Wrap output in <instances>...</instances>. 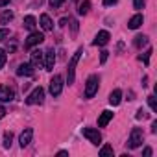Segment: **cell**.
<instances>
[{
	"mask_svg": "<svg viewBox=\"0 0 157 157\" xmlns=\"http://www.w3.org/2000/svg\"><path fill=\"white\" fill-rule=\"evenodd\" d=\"M83 54V50L80 48L74 56H72V59L68 61V68H67V83L70 85V83H74V72H76V63L80 61V56Z\"/></svg>",
	"mask_w": 157,
	"mask_h": 157,
	"instance_id": "obj_1",
	"label": "cell"
},
{
	"mask_svg": "<svg viewBox=\"0 0 157 157\" xmlns=\"http://www.w3.org/2000/svg\"><path fill=\"white\" fill-rule=\"evenodd\" d=\"M98 85H100V80L98 76H89V80L85 83V98H93L96 93H98Z\"/></svg>",
	"mask_w": 157,
	"mask_h": 157,
	"instance_id": "obj_2",
	"label": "cell"
},
{
	"mask_svg": "<svg viewBox=\"0 0 157 157\" xmlns=\"http://www.w3.org/2000/svg\"><path fill=\"white\" fill-rule=\"evenodd\" d=\"M142 140H144L142 129H140V128H133V129H131V135H129V139H128V146H129V148H139V146L142 144Z\"/></svg>",
	"mask_w": 157,
	"mask_h": 157,
	"instance_id": "obj_3",
	"label": "cell"
},
{
	"mask_svg": "<svg viewBox=\"0 0 157 157\" xmlns=\"http://www.w3.org/2000/svg\"><path fill=\"white\" fill-rule=\"evenodd\" d=\"M43 100H44V89H43V87H35V89L28 94L26 104H28V105H35V104H43Z\"/></svg>",
	"mask_w": 157,
	"mask_h": 157,
	"instance_id": "obj_4",
	"label": "cell"
},
{
	"mask_svg": "<svg viewBox=\"0 0 157 157\" xmlns=\"http://www.w3.org/2000/svg\"><path fill=\"white\" fill-rule=\"evenodd\" d=\"M61 91H63V78L59 74H56L50 80V94L52 96H59Z\"/></svg>",
	"mask_w": 157,
	"mask_h": 157,
	"instance_id": "obj_5",
	"label": "cell"
},
{
	"mask_svg": "<svg viewBox=\"0 0 157 157\" xmlns=\"http://www.w3.org/2000/svg\"><path fill=\"white\" fill-rule=\"evenodd\" d=\"M83 137L89 139V142H93L94 146H98V144L102 142V135H100V131L94 129V128H83Z\"/></svg>",
	"mask_w": 157,
	"mask_h": 157,
	"instance_id": "obj_6",
	"label": "cell"
},
{
	"mask_svg": "<svg viewBox=\"0 0 157 157\" xmlns=\"http://www.w3.org/2000/svg\"><path fill=\"white\" fill-rule=\"evenodd\" d=\"M44 41V35L41 33V32H32L30 35H28V39H26V43H24V46L26 48H33V46H37V44H41Z\"/></svg>",
	"mask_w": 157,
	"mask_h": 157,
	"instance_id": "obj_7",
	"label": "cell"
},
{
	"mask_svg": "<svg viewBox=\"0 0 157 157\" xmlns=\"http://www.w3.org/2000/svg\"><path fill=\"white\" fill-rule=\"evenodd\" d=\"M15 98L13 89H10L8 85H0V102H11Z\"/></svg>",
	"mask_w": 157,
	"mask_h": 157,
	"instance_id": "obj_8",
	"label": "cell"
},
{
	"mask_svg": "<svg viewBox=\"0 0 157 157\" xmlns=\"http://www.w3.org/2000/svg\"><path fill=\"white\" fill-rule=\"evenodd\" d=\"M109 39H111L109 32L102 30V32H98V33H96V37H94V44H96V46H105V44L109 43Z\"/></svg>",
	"mask_w": 157,
	"mask_h": 157,
	"instance_id": "obj_9",
	"label": "cell"
},
{
	"mask_svg": "<svg viewBox=\"0 0 157 157\" xmlns=\"http://www.w3.org/2000/svg\"><path fill=\"white\" fill-rule=\"evenodd\" d=\"M54 65H56V52L46 50L44 52V67H46V70H54Z\"/></svg>",
	"mask_w": 157,
	"mask_h": 157,
	"instance_id": "obj_10",
	"label": "cell"
},
{
	"mask_svg": "<svg viewBox=\"0 0 157 157\" xmlns=\"http://www.w3.org/2000/svg\"><path fill=\"white\" fill-rule=\"evenodd\" d=\"M32 137H33V129H32V128H26V129L21 133V139H19L21 146H22V148H26V146L32 142Z\"/></svg>",
	"mask_w": 157,
	"mask_h": 157,
	"instance_id": "obj_11",
	"label": "cell"
},
{
	"mask_svg": "<svg viewBox=\"0 0 157 157\" xmlns=\"http://www.w3.org/2000/svg\"><path fill=\"white\" fill-rule=\"evenodd\" d=\"M144 22V17L140 15V13H137V15H133L131 19H129V22H128V28L129 30H137V28H140V24Z\"/></svg>",
	"mask_w": 157,
	"mask_h": 157,
	"instance_id": "obj_12",
	"label": "cell"
},
{
	"mask_svg": "<svg viewBox=\"0 0 157 157\" xmlns=\"http://www.w3.org/2000/svg\"><path fill=\"white\" fill-rule=\"evenodd\" d=\"M32 65L33 67H41L43 65V57H44V52H41V50H32Z\"/></svg>",
	"mask_w": 157,
	"mask_h": 157,
	"instance_id": "obj_13",
	"label": "cell"
},
{
	"mask_svg": "<svg viewBox=\"0 0 157 157\" xmlns=\"http://www.w3.org/2000/svg\"><path fill=\"white\" fill-rule=\"evenodd\" d=\"M17 74H19V76H32V74H33V65H32V63H22V65H19Z\"/></svg>",
	"mask_w": 157,
	"mask_h": 157,
	"instance_id": "obj_14",
	"label": "cell"
},
{
	"mask_svg": "<svg viewBox=\"0 0 157 157\" xmlns=\"http://www.w3.org/2000/svg\"><path fill=\"white\" fill-rule=\"evenodd\" d=\"M111 120H113V113H111V111H102V115H100V118H98V126H100V128H105Z\"/></svg>",
	"mask_w": 157,
	"mask_h": 157,
	"instance_id": "obj_15",
	"label": "cell"
},
{
	"mask_svg": "<svg viewBox=\"0 0 157 157\" xmlns=\"http://www.w3.org/2000/svg\"><path fill=\"white\" fill-rule=\"evenodd\" d=\"M39 22H41V28H43L44 32H50V30L54 28V22H52V19H50L46 13L41 15V21H39Z\"/></svg>",
	"mask_w": 157,
	"mask_h": 157,
	"instance_id": "obj_16",
	"label": "cell"
},
{
	"mask_svg": "<svg viewBox=\"0 0 157 157\" xmlns=\"http://www.w3.org/2000/svg\"><path fill=\"white\" fill-rule=\"evenodd\" d=\"M120 100H122V91H120V89H115V91L109 94V104H111V105H118Z\"/></svg>",
	"mask_w": 157,
	"mask_h": 157,
	"instance_id": "obj_17",
	"label": "cell"
},
{
	"mask_svg": "<svg viewBox=\"0 0 157 157\" xmlns=\"http://www.w3.org/2000/svg\"><path fill=\"white\" fill-rule=\"evenodd\" d=\"M35 26H37V21H35V17H33V15L24 17V28H26V30L33 32V30H35Z\"/></svg>",
	"mask_w": 157,
	"mask_h": 157,
	"instance_id": "obj_18",
	"label": "cell"
},
{
	"mask_svg": "<svg viewBox=\"0 0 157 157\" xmlns=\"http://www.w3.org/2000/svg\"><path fill=\"white\" fill-rule=\"evenodd\" d=\"M11 21H13V11L4 10L2 13H0V24H8V22H11Z\"/></svg>",
	"mask_w": 157,
	"mask_h": 157,
	"instance_id": "obj_19",
	"label": "cell"
},
{
	"mask_svg": "<svg viewBox=\"0 0 157 157\" xmlns=\"http://www.w3.org/2000/svg\"><path fill=\"white\" fill-rule=\"evenodd\" d=\"M89 10H91V2H89V0H82L80 6H78V13H80V15H87Z\"/></svg>",
	"mask_w": 157,
	"mask_h": 157,
	"instance_id": "obj_20",
	"label": "cell"
},
{
	"mask_svg": "<svg viewBox=\"0 0 157 157\" xmlns=\"http://www.w3.org/2000/svg\"><path fill=\"white\" fill-rule=\"evenodd\" d=\"M146 43H148V37H146V35H137V37H135V41H133V44H135L137 48L144 46Z\"/></svg>",
	"mask_w": 157,
	"mask_h": 157,
	"instance_id": "obj_21",
	"label": "cell"
},
{
	"mask_svg": "<svg viewBox=\"0 0 157 157\" xmlns=\"http://www.w3.org/2000/svg\"><path fill=\"white\" fill-rule=\"evenodd\" d=\"M100 155H102V157H107V155H113V146H109V144H105V146H102V150H100Z\"/></svg>",
	"mask_w": 157,
	"mask_h": 157,
	"instance_id": "obj_22",
	"label": "cell"
},
{
	"mask_svg": "<svg viewBox=\"0 0 157 157\" xmlns=\"http://www.w3.org/2000/svg\"><path fill=\"white\" fill-rule=\"evenodd\" d=\"M150 56H151V48H148V50H146V54H142V56H140V59L144 61V65H148V63H150Z\"/></svg>",
	"mask_w": 157,
	"mask_h": 157,
	"instance_id": "obj_23",
	"label": "cell"
},
{
	"mask_svg": "<svg viewBox=\"0 0 157 157\" xmlns=\"http://www.w3.org/2000/svg\"><path fill=\"white\" fill-rule=\"evenodd\" d=\"M6 59H8V56H6V50H2V48H0V68H2V67L6 65Z\"/></svg>",
	"mask_w": 157,
	"mask_h": 157,
	"instance_id": "obj_24",
	"label": "cell"
},
{
	"mask_svg": "<svg viewBox=\"0 0 157 157\" xmlns=\"http://www.w3.org/2000/svg\"><path fill=\"white\" fill-rule=\"evenodd\" d=\"M148 105H150L153 111H157V102H155V96H148Z\"/></svg>",
	"mask_w": 157,
	"mask_h": 157,
	"instance_id": "obj_25",
	"label": "cell"
},
{
	"mask_svg": "<svg viewBox=\"0 0 157 157\" xmlns=\"http://www.w3.org/2000/svg\"><path fill=\"white\" fill-rule=\"evenodd\" d=\"M11 140H13L11 133H6V137H4V148H10L11 146Z\"/></svg>",
	"mask_w": 157,
	"mask_h": 157,
	"instance_id": "obj_26",
	"label": "cell"
},
{
	"mask_svg": "<svg viewBox=\"0 0 157 157\" xmlns=\"http://www.w3.org/2000/svg\"><path fill=\"white\" fill-rule=\"evenodd\" d=\"M6 37H10V30L8 28H2V30H0V41H4Z\"/></svg>",
	"mask_w": 157,
	"mask_h": 157,
	"instance_id": "obj_27",
	"label": "cell"
},
{
	"mask_svg": "<svg viewBox=\"0 0 157 157\" xmlns=\"http://www.w3.org/2000/svg\"><path fill=\"white\" fill-rule=\"evenodd\" d=\"M107 57H109V52H107V50H102V54H100V63H105Z\"/></svg>",
	"mask_w": 157,
	"mask_h": 157,
	"instance_id": "obj_28",
	"label": "cell"
},
{
	"mask_svg": "<svg viewBox=\"0 0 157 157\" xmlns=\"http://www.w3.org/2000/svg\"><path fill=\"white\" fill-rule=\"evenodd\" d=\"M133 6H135V10H142L144 8V0H133Z\"/></svg>",
	"mask_w": 157,
	"mask_h": 157,
	"instance_id": "obj_29",
	"label": "cell"
},
{
	"mask_svg": "<svg viewBox=\"0 0 157 157\" xmlns=\"http://www.w3.org/2000/svg\"><path fill=\"white\" fill-rule=\"evenodd\" d=\"M48 2H50V6H52V8H59V6L65 2V0H48Z\"/></svg>",
	"mask_w": 157,
	"mask_h": 157,
	"instance_id": "obj_30",
	"label": "cell"
},
{
	"mask_svg": "<svg viewBox=\"0 0 157 157\" xmlns=\"http://www.w3.org/2000/svg\"><path fill=\"white\" fill-rule=\"evenodd\" d=\"M117 2H118V0H104V6H113Z\"/></svg>",
	"mask_w": 157,
	"mask_h": 157,
	"instance_id": "obj_31",
	"label": "cell"
},
{
	"mask_svg": "<svg viewBox=\"0 0 157 157\" xmlns=\"http://www.w3.org/2000/svg\"><path fill=\"white\" fill-rule=\"evenodd\" d=\"M137 118H144V109H139L137 111Z\"/></svg>",
	"mask_w": 157,
	"mask_h": 157,
	"instance_id": "obj_32",
	"label": "cell"
},
{
	"mask_svg": "<svg viewBox=\"0 0 157 157\" xmlns=\"http://www.w3.org/2000/svg\"><path fill=\"white\" fill-rule=\"evenodd\" d=\"M151 155V148H144V157H150Z\"/></svg>",
	"mask_w": 157,
	"mask_h": 157,
	"instance_id": "obj_33",
	"label": "cell"
},
{
	"mask_svg": "<svg viewBox=\"0 0 157 157\" xmlns=\"http://www.w3.org/2000/svg\"><path fill=\"white\" fill-rule=\"evenodd\" d=\"M4 115H6V109H4V105H2V104H0V118H2Z\"/></svg>",
	"mask_w": 157,
	"mask_h": 157,
	"instance_id": "obj_34",
	"label": "cell"
},
{
	"mask_svg": "<svg viewBox=\"0 0 157 157\" xmlns=\"http://www.w3.org/2000/svg\"><path fill=\"white\" fill-rule=\"evenodd\" d=\"M10 4V0H0V8H4V6H8Z\"/></svg>",
	"mask_w": 157,
	"mask_h": 157,
	"instance_id": "obj_35",
	"label": "cell"
},
{
	"mask_svg": "<svg viewBox=\"0 0 157 157\" xmlns=\"http://www.w3.org/2000/svg\"><path fill=\"white\" fill-rule=\"evenodd\" d=\"M151 131H153V133H157V122H153V124H151Z\"/></svg>",
	"mask_w": 157,
	"mask_h": 157,
	"instance_id": "obj_36",
	"label": "cell"
}]
</instances>
